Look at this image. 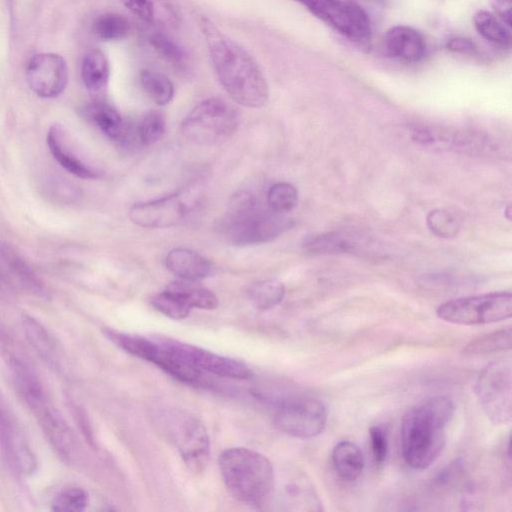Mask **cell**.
Segmentation results:
<instances>
[{"label": "cell", "instance_id": "obj_5", "mask_svg": "<svg viewBox=\"0 0 512 512\" xmlns=\"http://www.w3.org/2000/svg\"><path fill=\"white\" fill-rule=\"evenodd\" d=\"M238 125V111L225 100L212 97L198 103L187 114L180 130L187 141L207 146L230 137Z\"/></svg>", "mask_w": 512, "mask_h": 512}, {"label": "cell", "instance_id": "obj_37", "mask_svg": "<svg viewBox=\"0 0 512 512\" xmlns=\"http://www.w3.org/2000/svg\"><path fill=\"white\" fill-rule=\"evenodd\" d=\"M89 503L87 492L78 486H70L59 491L52 500L55 511L78 512L86 509Z\"/></svg>", "mask_w": 512, "mask_h": 512}, {"label": "cell", "instance_id": "obj_19", "mask_svg": "<svg viewBox=\"0 0 512 512\" xmlns=\"http://www.w3.org/2000/svg\"><path fill=\"white\" fill-rule=\"evenodd\" d=\"M167 269L183 280L199 281L212 273L211 263L199 253L186 248H175L166 256Z\"/></svg>", "mask_w": 512, "mask_h": 512}, {"label": "cell", "instance_id": "obj_4", "mask_svg": "<svg viewBox=\"0 0 512 512\" xmlns=\"http://www.w3.org/2000/svg\"><path fill=\"white\" fill-rule=\"evenodd\" d=\"M219 468L227 490L242 503L261 505L273 491V466L257 451L243 447L226 449L219 457Z\"/></svg>", "mask_w": 512, "mask_h": 512}, {"label": "cell", "instance_id": "obj_36", "mask_svg": "<svg viewBox=\"0 0 512 512\" xmlns=\"http://www.w3.org/2000/svg\"><path fill=\"white\" fill-rule=\"evenodd\" d=\"M298 202L297 189L290 183L279 182L272 185L267 193L269 209L278 213L292 210Z\"/></svg>", "mask_w": 512, "mask_h": 512}, {"label": "cell", "instance_id": "obj_12", "mask_svg": "<svg viewBox=\"0 0 512 512\" xmlns=\"http://www.w3.org/2000/svg\"><path fill=\"white\" fill-rule=\"evenodd\" d=\"M413 141L438 149H448L471 155H500V146L484 133L450 130L447 128L413 125L409 128Z\"/></svg>", "mask_w": 512, "mask_h": 512}, {"label": "cell", "instance_id": "obj_3", "mask_svg": "<svg viewBox=\"0 0 512 512\" xmlns=\"http://www.w3.org/2000/svg\"><path fill=\"white\" fill-rule=\"evenodd\" d=\"M293 225L284 213L259 208L251 193L240 191L231 197L220 230L231 244L250 246L269 242Z\"/></svg>", "mask_w": 512, "mask_h": 512}, {"label": "cell", "instance_id": "obj_27", "mask_svg": "<svg viewBox=\"0 0 512 512\" xmlns=\"http://www.w3.org/2000/svg\"><path fill=\"white\" fill-rule=\"evenodd\" d=\"M473 22L478 33L490 43L501 48L511 45V28L497 16L487 10H479L474 14Z\"/></svg>", "mask_w": 512, "mask_h": 512}, {"label": "cell", "instance_id": "obj_8", "mask_svg": "<svg viewBox=\"0 0 512 512\" xmlns=\"http://www.w3.org/2000/svg\"><path fill=\"white\" fill-rule=\"evenodd\" d=\"M476 397L489 420L506 424L512 416V372L510 359L487 365L475 383Z\"/></svg>", "mask_w": 512, "mask_h": 512}, {"label": "cell", "instance_id": "obj_43", "mask_svg": "<svg viewBox=\"0 0 512 512\" xmlns=\"http://www.w3.org/2000/svg\"><path fill=\"white\" fill-rule=\"evenodd\" d=\"M493 14L511 28V0H490Z\"/></svg>", "mask_w": 512, "mask_h": 512}, {"label": "cell", "instance_id": "obj_15", "mask_svg": "<svg viewBox=\"0 0 512 512\" xmlns=\"http://www.w3.org/2000/svg\"><path fill=\"white\" fill-rule=\"evenodd\" d=\"M26 80L30 89L39 97H57L68 82L65 59L56 53L35 54L26 66Z\"/></svg>", "mask_w": 512, "mask_h": 512}, {"label": "cell", "instance_id": "obj_30", "mask_svg": "<svg viewBox=\"0 0 512 512\" xmlns=\"http://www.w3.org/2000/svg\"><path fill=\"white\" fill-rule=\"evenodd\" d=\"M149 43L156 53L171 67L178 71L188 68V58L184 49L171 37L162 31L156 30L149 35Z\"/></svg>", "mask_w": 512, "mask_h": 512}, {"label": "cell", "instance_id": "obj_31", "mask_svg": "<svg viewBox=\"0 0 512 512\" xmlns=\"http://www.w3.org/2000/svg\"><path fill=\"white\" fill-rule=\"evenodd\" d=\"M166 288L179 293L193 308L212 310L218 304V298L209 289L196 284L195 281L180 279L170 283Z\"/></svg>", "mask_w": 512, "mask_h": 512}, {"label": "cell", "instance_id": "obj_33", "mask_svg": "<svg viewBox=\"0 0 512 512\" xmlns=\"http://www.w3.org/2000/svg\"><path fill=\"white\" fill-rule=\"evenodd\" d=\"M285 295L284 285L275 279L262 280L248 289L253 305L260 310H268L278 305Z\"/></svg>", "mask_w": 512, "mask_h": 512}, {"label": "cell", "instance_id": "obj_41", "mask_svg": "<svg viewBox=\"0 0 512 512\" xmlns=\"http://www.w3.org/2000/svg\"><path fill=\"white\" fill-rule=\"evenodd\" d=\"M370 446L373 459L377 465H382L388 451V441L385 431L379 426H372L369 429Z\"/></svg>", "mask_w": 512, "mask_h": 512}, {"label": "cell", "instance_id": "obj_22", "mask_svg": "<svg viewBox=\"0 0 512 512\" xmlns=\"http://www.w3.org/2000/svg\"><path fill=\"white\" fill-rule=\"evenodd\" d=\"M64 133L59 125L51 126L47 134V144L55 160L68 172L83 179H93L97 174L74 156L63 142Z\"/></svg>", "mask_w": 512, "mask_h": 512}, {"label": "cell", "instance_id": "obj_24", "mask_svg": "<svg viewBox=\"0 0 512 512\" xmlns=\"http://www.w3.org/2000/svg\"><path fill=\"white\" fill-rule=\"evenodd\" d=\"M123 5L147 24L176 25L177 14L165 0H121Z\"/></svg>", "mask_w": 512, "mask_h": 512}, {"label": "cell", "instance_id": "obj_7", "mask_svg": "<svg viewBox=\"0 0 512 512\" xmlns=\"http://www.w3.org/2000/svg\"><path fill=\"white\" fill-rule=\"evenodd\" d=\"M437 316L457 325H480L506 320L512 315V294L491 292L446 301L438 306Z\"/></svg>", "mask_w": 512, "mask_h": 512}, {"label": "cell", "instance_id": "obj_23", "mask_svg": "<svg viewBox=\"0 0 512 512\" xmlns=\"http://www.w3.org/2000/svg\"><path fill=\"white\" fill-rule=\"evenodd\" d=\"M364 456L351 441H341L332 450V464L337 475L345 481H354L364 469Z\"/></svg>", "mask_w": 512, "mask_h": 512}, {"label": "cell", "instance_id": "obj_18", "mask_svg": "<svg viewBox=\"0 0 512 512\" xmlns=\"http://www.w3.org/2000/svg\"><path fill=\"white\" fill-rule=\"evenodd\" d=\"M383 42L388 55L404 63L420 62L427 53L424 36L410 26L391 27L385 33Z\"/></svg>", "mask_w": 512, "mask_h": 512}, {"label": "cell", "instance_id": "obj_39", "mask_svg": "<svg viewBox=\"0 0 512 512\" xmlns=\"http://www.w3.org/2000/svg\"><path fill=\"white\" fill-rule=\"evenodd\" d=\"M165 117L161 111L152 110L141 120L138 127V138L143 145H152L157 142L165 131Z\"/></svg>", "mask_w": 512, "mask_h": 512}, {"label": "cell", "instance_id": "obj_14", "mask_svg": "<svg viewBox=\"0 0 512 512\" xmlns=\"http://www.w3.org/2000/svg\"><path fill=\"white\" fill-rule=\"evenodd\" d=\"M0 451L7 465L15 473L28 476L36 471V456L22 429L1 401Z\"/></svg>", "mask_w": 512, "mask_h": 512}, {"label": "cell", "instance_id": "obj_29", "mask_svg": "<svg viewBox=\"0 0 512 512\" xmlns=\"http://www.w3.org/2000/svg\"><path fill=\"white\" fill-rule=\"evenodd\" d=\"M511 349V329H500L477 337L463 348L466 356L487 355Z\"/></svg>", "mask_w": 512, "mask_h": 512}, {"label": "cell", "instance_id": "obj_28", "mask_svg": "<svg viewBox=\"0 0 512 512\" xmlns=\"http://www.w3.org/2000/svg\"><path fill=\"white\" fill-rule=\"evenodd\" d=\"M142 90L155 104L163 106L171 102L174 96V85L163 73L143 69L139 74Z\"/></svg>", "mask_w": 512, "mask_h": 512}, {"label": "cell", "instance_id": "obj_6", "mask_svg": "<svg viewBox=\"0 0 512 512\" xmlns=\"http://www.w3.org/2000/svg\"><path fill=\"white\" fill-rule=\"evenodd\" d=\"M156 417L161 432L177 448L186 465L194 472L202 471L210 453L209 436L202 421L181 410H166Z\"/></svg>", "mask_w": 512, "mask_h": 512}, {"label": "cell", "instance_id": "obj_11", "mask_svg": "<svg viewBox=\"0 0 512 512\" xmlns=\"http://www.w3.org/2000/svg\"><path fill=\"white\" fill-rule=\"evenodd\" d=\"M315 17L349 40L367 44L371 40V23L366 12L349 0H296Z\"/></svg>", "mask_w": 512, "mask_h": 512}, {"label": "cell", "instance_id": "obj_40", "mask_svg": "<svg viewBox=\"0 0 512 512\" xmlns=\"http://www.w3.org/2000/svg\"><path fill=\"white\" fill-rule=\"evenodd\" d=\"M39 0H9V10L13 25L21 29L30 24L35 17Z\"/></svg>", "mask_w": 512, "mask_h": 512}, {"label": "cell", "instance_id": "obj_9", "mask_svg": "<svg viewBox=\"0 0 512 512\" xmlns=\"http://www.w3.org/2000/svg\"><path fill=\"white\" fill-rule=\"evenodd\" d=\"M107 336L122 350L153 363L179 381L195 384L200 380L201 371L175 354L162 338L148 339L111 330Z\"/></svg>", "mask_w": 512, "mask_h": 512}, {"label": "cell", "instance_id": "obj_16", "mask_svg": "<svg viewBox=\"0 0 512 512\" xmlns=\"http://www.w3.org/2000/svg\"><path fill=\"white\" fill-rule=\"evenodd\" d=\"M163 340L187 364L200 371L204 370L218 376L234 379H246L251 376L249 367L238 360L173 339L164 338Z\"/></svg>", "mask_w": 512, "mask_h": 512}, {"label": "cell", "instance_id": "obj_34", "mask_svg": "<svg viewBox=\"0 0 512 512\" xmlns=\"http://www.w3.org/2000/svg\"><path fill=\"white\" fill-rule=\"evenodd\" d=\"M150 303L156 310L174 320L186 318L192 310V307L179 293L168 288L155 294Z\"/></svg>", "mask_w": 512, "mask_h": 512}, {"label": "cell", "instance_id": "obj_25", "mask_svg": "<svg viewBox=\"0 0 512 512\" xmlns=\"http://www.w3.org/2000/svg\"><path fill=\"white\" fill-rule=\"evenodd\" d=\"M109 75V61L102 51L94 49L84 56L81 64V78L90 92L103 91L108 84Z\"/></svg>", "mask_w": 512, "mask_h": 512}, {"label": "cell", "instance_id": "obj_32", "mask_svg": "<svg viewBox=\"0 0 512 512\" xmlns=\"http://www.w3.org/2000/svg\"><path fill=\"white\" fill-rule=\"evenodd\" d=\"M94 35L103 41H116L124 39L129 31L130 24L121 14L107 12L98 15L92 23Z\"/></svg>", "mask_w": 512, "mask_h": 512}, {"label": "cell", "instance_id": "obj_13", "mask_svg": "<svg viewBox=\"0 0 512 512\" xmlns=\"http://www.w3.org/2000/svg\"><path fill=\"white\" fill-rule=\"evenodd\" d=\"M187 195L176 192L158 199L137 203L129 210L130 220L145 228H168L182 222L191 204Z\"/></svg>", "mask_w": 512, "mask_h": 512}, {"label": "cell", "instance_id": "obj_20", "mask_svg": "<svg viewBox=\"0 0 512 512\" xmlns=\"http://www.w3.org/2000/svg\"><path fill=\"white\" fill-rule=\"evenodd\" d=\"M86 115L109 139L128 142V127L115 108L103 101H95L85 108Z\"/></svg>", "mask_w": 512, "mask_h": 512}, {"label": "cell", "instance_id": "obj_35", "mask_svg": "<svg viewBox=\"0 0 512 512\" xmlns=\"http://www.w3.org/2000/svg\"><path fill=\"white\" fill-rule=\"evenodd\" d=\"M0 255L9 267L12 275L20 282V284L33 292H41L42 287L36 277L33 275L29 267L18 257L9 247L1 245Z\"/></svg>", "mask_w": 512, "mask_h": 512}, {"label": "cell", "instance_id": "obj_26", "mask_svg": "<svg viewBox=\"0 0 512 512\" xmlns=\"http://www.w3.org/2000/svg\"><path fill=\"white\" fill-rule=\"evenodd\" d=\"M354 237L338 232L325 233L307 238L303 246L308 252L314 254L351 253L357 251L361 244Z\"/></svg>", "mask_w": 512, "mask_h": 512}, {"label": "cell", "instance_id": "obj_38", "mask_svg": "<svg viewBox=\"0 0 512 512\" xmlns=\"http://www.w3.org/2000/svg\"><path fill=\"white\" fill-rule=\"evenodd\" d=\"M426 222L432 233L444 238L456 236L460 228L457 216L447 209H434L430 211Z\"/></svg>", "mask_w": 512, "mask_h": 512}, {"label": "cell", "instance_id": "obj_21", "mask_svg": "<svg viewBox=\"0 0 512 512\" xmlns=\"http://www.w3.org/2000/svg\"><path fill=\"white\" fill-rule=\"evenodd\" d=\"M22 323L26 338L36 353L50 366H58L60 361L59 347L49 331L29 316H25Z\"/></svg>", "mask_w": 512, "mask_h": 512}, {"label": "cell", "instance_id": "obj_17", "mask_svg": "<svg viewBox=\"0 0 512 512\" xmlns=\"http://www.w3.org/2000/svg\"><path fill=\"white\" fill-rule=\"evenodd\" d=\"M32 413L52 448L61 458L71 460L75 454V440L59 411L50 401H47Z\"/></svg>", "mask_w": 512, "mask_h": 512}, {"label": "cell", "instance_id": "obj_2", "mask_svg": "<svg viewBox=\"0 0 512 512\" xmlns=\"http://www.w3.org/2000/svg\"><path fill=\"white\" fill-rule=\"evenodd\" d=\"M454 404L445 396L433 397L411 407L401 424V449L404 461L417 470L428 468L445 445L446 427Z\"/></svg>", "mask_w": 512, "mask_h": 512}, {"label": "cell", "instance_id": "obj_10", "mask_svg": "<svg viewBox=\"0 0 512 512\" xmlns=\"http://www.w3.org/2000/svg\"><path fill=\"white\" fill-rule=\"evenodd\" d=\"M273 419L282 432L297 438H311L324 430L327 409L313 396L291 395L277 403Z\"/></svg>", "mask_w": 512, "mask_h": 512}, {"label": "cell", "instance_id": "obj_1", "mask_svg": "<svg viewBox=\"0 0 512 512\" xmlns=\"http://www.w3.org/2000/svg\"><path fill=\"white\" fill-rule=\"evenodd\" d=\"M198 25L213 69L228 95L244 107L264 106L268 84L255 59L208 18L201 16Z\"/></svg>", "mask_w": 512, "mask_h": 512}, {"label": "cell", "instance_id": "obj_42", "mask_svg": "<svg viewBox=\"0 0 512 512\" xmlns=\"http://www.w3.org/2000/svg\"><path fill=\"white\" fill-rule=\"evenodd\" d=\"M447 49L460 54L473 55L477 52V47L469 39L462 37H454L448 40Z\"/></svg>", "mask_w": 512, "mask_h": 512}, {"label": "cell", "instance_id": "obj_44", "mask_svg": "<svg viewBox=\"0 0 512 512\" xmlns=\"http://www.w3.org/2000/svg\"><path fill=\"white\" fill-rule=\"evenodd\" d=\"M3 281H4V278H3V276H2V275H1V273H0V285H1V283H2Z\"/></svg>", "mask_w": 512, "mask_h": 512}]
</instances>
